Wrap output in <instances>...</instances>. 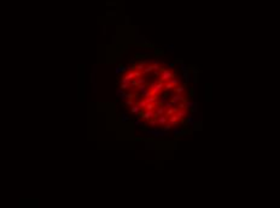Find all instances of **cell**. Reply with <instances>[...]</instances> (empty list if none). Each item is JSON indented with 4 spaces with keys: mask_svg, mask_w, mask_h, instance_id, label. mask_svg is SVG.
Masks as SVG:
<instances>
[{
    "mask_svg": "<svg viewBox=\"0 0 280 208\" xmlns=\"http://www.w3.org/2000/svg\"><path fill=\"white\" fill-rule=\"evenodd\" d=\"M164 88V84H163V81H157L156 83L151 84V91L153 95H157L162 89Z\"/></svg>",
    "mask_w": 280,
    "mask_h": 208,
    "instance_id": "1",
    "label": "cell"
},
{
    "mask_svg": "<svg viewBox=\"0 0 280 208\" xmlns=\"http://www.w3.org/2000/svg\"><path fill=\"white\" fill-rule=\"evenodd\" d=\"M171 78H174V73H173L171 71H169V70H164V71L162 72L161 81L165 82V81H169V79H171Z\"/></svg>",
    "mask_w": 280,
    "mask_h": 208,
    "instance_id": "2",
    "label": "cell"
},
{
    "mask_svg": "<svg viewBox=\"0 0 280 208\" xmlns=\"http://www.w3.org/2000/svg\"><path fill=\"white\" fill-rule=\"evenodd\" d=\"M168 117L165 116V114H163V116H159L158 118H157V124L159 125V126H163V125H165L167 123H168Z\"/></svg>",
    "mask_w": 280,
    "mask_h": 208,
    "instance_id": "3",
    "label": "cell"
},
{
    "mask_svg": "<svg viewBox=\"0 0 280 208\" xmlns=\"http://www.w3.org/2000/svg\"><path fill=\"white\" fill-rule=\"evenodd\" d=\"M175 116L180 120V119H182V118H185L186 116H187V110H186V108H179V111L175 113Z\"/></svg>",
    "mask_w": 280,
    "mask_h": 208,
    "instance_id": "4",
    "label": "cell"
},
{
    "mask_svg": "<svg viewBox=\"0 0 280 208\" xmlns=\"http://www.w3.org/2000/svg\"><path fill=\"white\" fill-rule=\"evenodd\" d=\"M165 111H167V107H165V105H161V107H158L155 112H156V117L158 118L159 116H163V114H165Z\"/></svg>",
    "mask_w": 280,
    "mask_h": 208,
    "instance_id": "5",
    "label": "cell"
},
{
    "mask_svg": "<svg viewBox=\"0 0 280 208\" xmlns=\"http://www.w3.org/2000/svg\"><path fill=\"white\" fill-rule=\"evenodd\" d=\"M140 111H141V107L139 106V103H134V105L132 106V108H130V112L133 114H138Z\"/></svg>",
    "mask_w": 280,
    "mask_h": 208,
    "instance_id": "6",
    "label": "cell"
},
{
    "mask_svg": "<svg viewBox=\"0 0 280 208\" xmlns=\"http://www.w3.org/2000/svg\"><path fill=\"white\" fill-rule=\"evenodd\" d=\"M168 122H169L171 125H175V126H176V125L179 124V118H177L175 114H173V116L169 117V120H168Z\"/></svg>",
    "mask_w": 280,
    "mask_h": 208,
    "instance_id": "7",
    "label": "cell"
},
{
    "mask_svg": "<svg viewBox=\"0 0 280 208\" xmlns=\"http://www.w3.org/2000/svg\"><path fill=\"white\" fill-rule=\"evenodd\" d=\"M174 90H175L176 94H182L185 91V87L183 85H176V87H174Z\"/></svg>",
    "mask_w": 280,
    "mask_h": 208,
    "instance_id": "8",
    "label": "cell"
},
{
    "mask_svg": "<svg viewBox=\"0 0 280 208\" xmlns=\"http://www.w3.org/2000/svg\"><path fill=\"white\" fill-rule=\"evenodd\" d=\"M171 126H173V125H171V124L168 122L165 125H163V126L161 128V130H163L164 132H167V131H170V130H171Z\"/></svg>",
    "mask_w": 280,
    "mask_h": 208,
    "instance_id": "9",
    "label": "cell"
},
{
    "mask_svg": "<svg viewBox=\"0 0 280 208\" xmlns=\"http://www.w3.org/2000/svg\"><path fill=\"white\" fill-rule=\"evenodd\" d=\"M124 78L126 79H129V81H132V79H134L135 78V75H134V71H129L126 76H124Z\"/></svg>",
    "mask_w": 280,
    "mask_h": 208,
    "instance_id": "10",
    "label": "cell"
},
{
    "mask_svg": "<svg viewBox=\"0 0 280 208\" xmlns=\"http://www.w3.org/2000/svg\"><path fill=\"white\" fill-rule=\"evenodd\" d=\"M138 90L141 91V93H143V91H146V90H147V84H146V83H145V84H139V85H138Z\"/></svg>",
    "mask_w": 280,
    "mask_h": 208,
    "instance_id": "11",
    "label": "cell"
},
{
    "mask_svg": "<svg viewBox=\"0 0 280 208\" xmlns=\"http://www.w3.org/2000/svg\"><path fill=\"white\" fill-rule=\"evenodd\" d=\"M147 122H149V125H150V126H156V125H158V124H157V118H151V119H149Z\"/></svg>",
    "mask_w": 280,
    "mask_h": 208,
    "instance_id": "12",
    "label": "cell"
},
{
    "mask_svg": "<svg viewBox=\"0 0 280 208\" xmlns=\"http://www.w3.org/2000/svg\"><path fill=\"white\" fill-rule=\"evenodd\" d=\"M155 107H156L155 103H147L146 107H145V110H146V111H155Z\"/></svg>",
    "mask_w": 280,
    "mask_h": 208,
    "instance_id": "13",
    "label": "cell"
},
{
    "mask_svg": "<svg viewBox=\"0 0 280 208\" xmlns=\"http://www.w3.org/2000/svg\"><path fill=\"white\" fill-rule=\"evenodd\" d=\"M173 88H174V85H173V84H171L170 82H168V83H167V84L164 85V88H163V89H164L165 91H168V90H171Z\"/></svg>",
    "mask_w": 280,
    "mask_h": 208,
    "instance_id": "14",
    "label": "cell"
},
{
    "mask_svg": "<svg viewBox=\"0 0 280 208\" xmlns=\"http://www.w3.org/2000/svg\"><path fill=\"white\" fill-rule=\"evenodd\" d=\"M169 82H170L174 87L179 85V83H180V81H179V79H176V78H171V79H169Z\"/></svg>",
    "mask_w": 280,
    "mask_h": 208,
    "instance_id": "15",
    "label": "cell"
},
{
    "mask_svg": "<svg viewBox=\"0 0 280 208\" xmlns=\"http://www.w3.org/2000/svg\"><path fill=\"white\" fill-rule=\"evenodd\" d=\"M129 87H130V83H121V87H120V88H121L122 90H127Z\"/></svg>",
    "mask_w": 280,
    "mask_h": 208,
    "instance_id": "16",
    "label": "cell"
},
{
    "mask_svg": "<svg viewBox=\"0 0 280 208\" xmlns=\"http://www.w3.org/2000/svg\"><path fill=\"white\" fill-rule=\"evenodd\" d=\"M134 97H135V93H134V91L127 93V94H126V99H127V100H128V99H132V100H133Z\"/></svg>",
    "mask_w": 280,
    "mask_h": 208,
    "instance_id": "17",
    "label": "cell"
},
{
    "mask_svg": "<svg viewBox=\"0 0 280 208\" xmlns=\"http://www.w3.org/2000/svg\"><path fill=\"white\" fill-rule=\"evenodd\" d=\"M185 105H186V108H192V107H195V103L191 102V101H186Z\"/></svg>",
    "mask_w": 280,
    "mask_h": 208,
    "instance_id": "18",
    "label": "cell"
},
{
    "mask_svg": "<svg viewBox=\"0 0 280 208\" xmlns=\"http://www.w3.org/2000/svg\"><path fill=\"white\" fill-rule=\"evenodd\" d=\"M146 105H147V102H146V100L144 99V100H141V101H139V106L141 107V108H145L146 107Z\"/></svg>",
    "mask_w": 280,
    "mask_h": 208,
    "instance_id": "19",
    "label": "cell"
},
{
    "mask_svg": "<svg viewBox=\"0 0 280 208\" xmlns=\"http://www.w3.org/2000/svg\"><path fill=\"white\" fill-rule=\"evenodd\" d=\"M137 82H138V84H145V83H146V79L143 78V77H138V78H137Z\"/></svg>",
    "mask_w": 280,
    "mask_h": 208,
    "instance_id": "20",
    "label": "cell"
},
{
    "mask_svg": "<svg viewBox=\"0 0 280 208\" xmlns=\"http://www.w3.org/2000/svg\"><path fill=\"white\" fill-rule=\"evenodd\" d=\"M167 100H168V96L164 95V96H162V99L159 100V103H161V105H164V103L167 102Z\"/></svg>",
    "mask_w": 280,
    "mask_h": 208,
    "instance_id": "21",
    "label": "cell"
},
{
    "mask_svg": "<svg viewBox=\"0 0 280 208\" xmlns=\"http://www.w3.org/2000/svg\"><path fill=\"white\" fill-rule=\"evenodd\" d=\"M126 105H127V106H130V107H132V106L134 105V102H133V100H132V99H128V100L126 101Z\"/></svg>",
    "mask_w": 280,
    "mask_h": 208,
    "instance_id": "22",
    "label": "cell"
},
{
    "mask_svg": "<svg viewBox=\"0 0 280 208\" xmlns=\"http://www.w3.org/2000/svg\"><path fill=\"white\" fill-rule=\"evenodd\" d=\"M183 77H185V79H186V81H190V72H189V71H186V72H185V75H183Z\"/></svg>",
    "mask_w": 280,
    "mask_h": 208,
    "instance_id": "23",
    "label": "cell"
},
{
    "mask_svg": "<svg viewBox=\"0 0 280 208\" xmlns=\"http://www.w3.org/2000/svg\"><path fill=\"white\" fill-rule=\"evenodd\" d=\"M164 105H165V107H167V108H170V107H173V103H171V101H167V102L164 103Z\"/></svg>",
    "mask_w": 280,
    "mask_h": 208,
    "instance_id": "24",
    "label": "cell"
},
{
    "mask_svg": "<svg viewBox=\"0 0 280 208\" xmlns=\"http://www.w3.org/2000/svg\"><path fill=\"white\" fill-rule=\"evenodd\" d=\"M121 119H122V122H127V120H129V118H128V117H126V116H122V118H121Z\"/></svg>",
    "mask_w": 280,
    "mask_h": 208,
    "instance_id": "25",
    "label": "cell"
},
{
    "mask_svg": "<svg viewBox=\"0 0 280 208\" xmlns=\"http://www.w3.org/2000/svg\"><path fill=\"white\" fill-rule=\"evenodd\" d=\"M174 134H175V135H180L181 132L179 131V129H174Z\"/></svg>",
    "mask_w": 280,
    "mask_h": 208,
    "instance_id": "26",
    "label": "cell"
},
{
    "mask_svg": "<svg viewBox=\"0 0 280 208\" xmlns=\"http://www.w3.org/2000/svg\"><path fill=\"white\" fill-rule=\"evenodd\" d=\"M121 71H122V69H121V67H117V69H116V73H120Z\"/></svg>",
    "mask_w": 280,
    "mask_h": 208,
    "instance_id": "27",
    "label": "cell"
},
{
    "mask_svg": "<svg viewBox=\"0 0 280 208\" xmlns=\"http://www.w3.org/2000/svg\"><path fill=\"white\" fill-rule=\"evenodd\" d=\"M135 124H137V125H139V124H141V122H140V120H137V122H135Z\"/></svg>",
    "mask_w": 280,
    "mask_h": 208,
    "instance_id": "28",
    "label": "cell"
}]
</instances>
